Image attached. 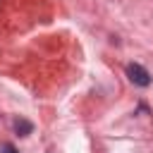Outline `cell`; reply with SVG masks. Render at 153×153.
I'll return each mask as SVG.
<instances>
[{"instance_id":"obj_1","label":"cell","mask_w":153,"mask_h":153,"mask_svg":"<svg viewBox=\"0 0 153 153\" xmlns=\"http://www.w3.org/2000/svg\"><path fill=\"white\" fill-rule=\"evenodd\" d=\"M127 76H129V81L136 84V86H148V84H151V74H148L141 65H136V62L127 65Z\"/></svg>"},{"instance_id":"obj_2","label":"cell","mask_w":153,"mask_h":153,"mask_svg":"<svg viewBox=\"0 0 153 153\" xmlns=\"http://www.w3.org/2000/svg\"><path fill=\"white\" fill-rule=\"evenodd\" d=\"M31 129H33V124H31L29 120H14V131H17L19 136H29Z\"/></svg>"},{"instance_id":"obj_3","label":"cell","mask_w":153,"mask_h":153,"mask_svg":"<svg viewBox=\"0 0 153 153\" xmlns=\"http://www.w3.org/2000/svg\"><path fill=\"white\" fill-rule=\"evenodd\" d=\"M0 153H17V148H14L12 143H2V148H0Z\"/></svg>"}]
</instances>
